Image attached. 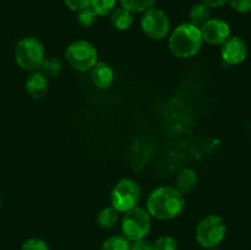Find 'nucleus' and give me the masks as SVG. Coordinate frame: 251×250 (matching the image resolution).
<instances>
[{
	"label": "nucleus",
	"instance_id": "nucleus-1",
	"mask_svg": "<svg viewBox=\"0 0 251 250\" xmlns=\"http://www.w3.org/2000/svg\"><path fill=\"white\" fill-rule=\"evenodd\" d=\"M185 199L174 186H158L150 193L146 210L150 216L159 221L174 220L183 213Z\"/></svg>",
	"mask_w": 251,
	"mask_h": 250
},
{
	"label": "nucleus",
	"instance_id": "nucleus-2",
	"mask_svg": "<svg viewBox=\"0 0 251 250\" xmlns=\"http://www.w3.org/2000/svg\"><path fill=\"white\" fill-rule=\"evenodd\" d=\"M203 39L199 27L190 22H184L176 26L168 39L169 50L179 59L195 56L202 48Z\"/></svg>",
	"mask_w": 251,
	"mask_h": 250
},
{
	"label": "nucleus",
	"instance_id": "nucleus-3",
	"mask_svg": "<svg viewBox=\"0 0 251 250\" xmlns=\"http://www.w3.org/2000/svg\"><path fill=\"white\" fill-rule=\"evenodd\" d=\"M14 56L22 70L37 71L46 59L44 46L36 37H24L15 46Z\"/></svg>",
	"mask_w": 251,
	"mask_h": 250
},
{
	"label": "nucleus",
	"instance_id": "nucleus-4",
	"mask_svg": "<svg viewBox=\"0 0 251 250\" xmlns=\"http://www.w3.org/2000/svg\"><path fill=\"white\" fill-rule=\"evenodd\" d=\"M227 234L226 221L218 215H207L198 223L195 237L203 249L218 248Z\"/></svg>",
	"mask_w": 251,
	"mask_h": 250
},
{
	"label": "nucleus",
	"instance_id": "nucleus-5",
	"mask_svg": "<svg viewBox=\"0 0 251 250\" xmlns=\"http://www.w3.org/2000/svg\"><path fill=\"white\" fill-rule=\"evenodd\" d=\"M151 216L145 208L136 207L124 213L122 220V233L130 242L145 239L151 232Z\"/></svg>",
	"mask_w": 251,
	"mask_h": 250
},
{
	"label": "nucleus",
	"instance_id": "nucleus-6",
	"mask_svg": "<svg viewBox=\"0 0 251 250\" xmlns=\"http://www.w3.org/2000/svg\"><path fill=\"white\" fill-rule=\"evenodd\" d=\"M140 199H141L140 185L129 178L118 181L110 194V203L119 213H125L136 207Z\"/></svg>",
	"mask_w": 251,
	"mask_h": 250
},
{
	"label": "nucleus",
	"instance_id": "nucleus-7",
	"mask_svg": "<svg viewBox=\"0 0 251 250\" xmlns=\"http://www.w3.org/2000/svg\"><path fill=\"white\" fill-rule=\"evenodd\" d=\"M65 56L70 66L75 70L88 71L98 63V51L87 41H75L68 46Z\"/></svg>",
	"mask_w": 251,
	"mask_h": 250
},
{
	"label": "nucleus",
	"instance_id": "nucleus-8",
	"mask_svg": "<svg viewBox=\"0 0 251 250\" xmlns=\"http://www.w3.org/2000/svg\"><path fill=\"white\" fill-rule=\"evenodd\" d=\"M142 32L149 38L154 41H161L168 36L171 31V21L163 10L158 7H151L144 12L140 22Z\"/></svg>",
	"mask_w": 251,
	"mask_h": 250
},
{
	"label": "nucleus",
	"instance_id": "nucleus-9",
	"mask_svg": "<svg viewBox=\"0 0 251 250\" xmlns=\"http://www.w3.org/2000/svg\"><path fill=\"white\" fill-rule=\"evenodd\" d=\"M221 56L227 65H239L248 56L247 43L240 37L230 36L221 44Z\"/></svg>",
	"mask_w": 251,
	"mask_h": 250
},
{
	"label": "nucleus",
	"instance_id": "nucleus-10",
	"mask_svg": "<svg viewBox=\"0 0 251 250\" xmlns=\"http://www.w3.org/2000/svg\"><path fill=\"white\" fill-rule=\"evenodd\" d=\"M203 42L221 46L230 37V26L222 19H210L200 28Z\"/></svg>",
	"mask_w": 251,
	"mask_h": 250
},
{
	"label": "nucleus",
	"instance_id": "nucleus-11",
	"mask_svg": "<svg viewBox=\"0 0 251 250\" xmlns=\"http://www.w3.org/2000/svg\"><path fill=\"white\" fill-rule=\"evenodd\" d=\"M27 93L34 100H41L48 92L49 78H47L39 70L32 71L25 82Z\"/></svg>",
	"mask_w": 251,
	"mask_h": 250
},
{
	"label": "nucleus",
	"instance_id": "nucleus-12",
	"mask_svg": "<svg viewBox=\"0 0 251 250\" xmlns=\"http://www.w3.org/2000/svg\"><path fill=\"white\" fill-rule=\"evenodd\" d=\"M91 80L92 83L100 90H107L113 85L114 81V71L109 64L104 61H98L91 69Z\"/></svg>",
	"mask_w": 251,
	"mask_h": 250
},
{
	"label": "nucleus",
	"instance_id": "nucleus-13",
	"mask_svg": "<svg viewBox=\"0 0 251 250\" xmlns=\"http://www.w3.org/2000/svg\"><path fill=\"white\" fill-rule=\"evenodd\" d=\"M199 178L194 169L184 168L178 173L176 178V186L174 188L183 195L190 194L198 188Z\"/></svg>",
	"mask_w": 251,
	"mask_h": 250
},
{
	"label": "nucleus",
	"instance_id": "nucleus-14",
	"mask_svg": "<svg viewBox=\"0 0 251 250\" xmlns=\"http://www.w3.org/2000/svg\"><path fill=\"white\" fill-rule=\"evenodd\" d=\"M110 24L118 31H126L134 24V14L124 7H115L110 14Z\"/></svg>",
	"mask_w": 251,
	"mask_h": 250
},
{
	"label": "nucleus",
	"instance_id": "nucleus-15",
	"mask_svg": "<svg viewBox=\"0 0 251 250\" xmlns=\"http://www.w3.org/2000/svg\"><path fill=\"white\" fill-rule=\"evenodd\" d=\"M211 17V7H208L207 5H205L203 2H198V4L193 5L189 11V22L194 26L201 27L208 21Z\"/></svg>",
	"mask_w": 251,
	"mask_h": 250
},
{
	"label": "nucleus",
	"instance_id": "nucleus-16",
	"mask_svg": "<svg viewBox=\"0 0 251 250\" xmlns=\"http://www.w3.org/2000/svg\"><path fill=\"white\" fill-rule=\"evenodd\" d=\"M119 220V212L113 206L102 208L97 216V223L102 229H112Z\"/></svg>",
	"mask_w": 251,
	"mask_h": 250
},
{
	"label": "nucleus",
	"instance_id": "nucleus-17",
	"mask_svg": "<svg viewBox=\"0 0 251 250\" xmlns=\"http://www.w3.org/2000/svg\"><path fill=\"white\" fill-rule=\"evenodd\" d=\"M39 71L46 76L47 78L58 77L63 71V64L56 58H46L42 63Z\"/></svg>",
	"mask_w": 251,
	"mask_h": 250
},
{
	"label": "nucleus",
	"instance_id": "nucleus-18",
	"mask_svg": "<svg viewBox=\"0 0 251 250\" xmlns=\"http://www.w3.org/2000/svg\"><path fill=\"white\" fill-rule=\"evenodd\" d=\"M131 242L124 235H112L103 242L100 250H130Z\"/></svg>",
	"mask_w": 251,
	"mask_h": 250
},
{
	"label": "nucleus",
	"instance_id": "nucleus-19",
	"mask_svg": "<svg viewBox=\"0 0 251 250\" xmlns=\"http://www.w3.org/2000/svg\"><path fill=\"white\" fill-rule=\"evenodd\" d=\"M120 5L124 9L129 10L132 14H139L147 11L149 9L153 7L156 0H119Z\"/></svg>",
	"mask_w": 251,
	"mask_h": 250
},
{
	"label": "nucleus",
	"instance_id": "nucleus-20",
	"mask_svg": "<svg viewBox=\"0 0 251 250\" xmlns=\"http://www.w3.org/2000/svg\"><path fill=\"white\" fill-rule=\"evenodd\" d=\"M117 6V0H91V7L98 16H108Z\"/></svg>",
	"mask_w": 251,
	"mask_h": 250
},
{
	"label": "nucleus",
	"instance_id": "nucleus-21",
	"mask_svg": "<svg viewBox=\"0 0 251 250\" xmlns=\"http://www.w3.org/2000/svg\"><path fill=\"white\" fill-rule=\"evenodd\" d=\"M98 19V15L91 6L77 11V22L82 27H91Z\"/></svg>",
	"mask_w": 251,
	"mask_h": 250
},
{
	"label": "nucleus",
	"instance_id": "nucleus-22",
	"mask_svg": "<svg viewBox=\"0 0 251 250\" xmlns=\"http://www.w3.org/2000/svg\"><path fill=\"white\" fill-rule=\"evenodd\" d=\"M153 250H179V245L172 235H161L153 243Z\"/></svg>",
	"mask_w": 251,
	"mask_h": 250
},
{
	"label": "nucleus",
	"instance_id": "nucleus-23",
	"mask_svg": "<svg viewBox=\"0 0 251 250\" xmlns=\"http://www.w3.org/2000/svg\"><path fill=\"white\" fill-rule=\"evenodd\" d=\"M21 250H50L48 243L41 238H28L22 244Z\"/></svg>",
	"mask_w": 251,
	"mask_h": 250
},
{
	"label": "nucleus",
	"instance_id": "nucleus-24",
	"mask_svg": "<svg viewBox=\"0 0 251 250\" xmlns=\"http://www.w3.org/2000/svg\"><path fill=\"white\" fill-rule=\"evenodd\" d=\"M228 2L238 14H248L251 11V0H229Z\"/></svg>",
	"mask_w": 251,
	"mask_h": 250
},
{
	"label": "nucleus",
	"instance_id": "nucleus-25",
	"mask_svg": "<svg viewBox=\"0 0 251 250\" xmlns=\"http://www.w3.org/2000/svg\"><path fill=\"white\" fill-rule=\"evenodd\" d=\"M66 7L71 11H80V10L85 9V7L91 6V0H64Z\"/></svg>",
	"mask_w": 251,
	"mask_h": 250
},
{
	"label": "nucleus",
	"instance_id": "nucleus-26",
	"mask_svg": "<svg viewBox=\"0 0 251 250\" xmlns=\"http://www.w3.org/2000/svg\"><path fill=\"white\" fill-rule=\"evenodd\" d=\"M130 250H153V243L147 240L146 238L145 239L135 240V242H131Z\"/></svg>",
	"mask_w": 251,
	"mask_h": 250
},
{
	"label": "nucleus",
	"instance_id": "nucleus-27",
	"mask_svg": "<svg viewBox=\"0 0 251 250\" xmlns=\"http://www.w3.org/2000/svg\"><path fill=\"white\" fill-rule=\"evenodd\" d=\"M201 2H203L205 5H207L208 7H211V9H215V7H221L223 6V5L227 4L229 0H200Z\"/></svg>",
	"mask_w": 251,
	"mask_h": 250
},
{
	"label": "nucleus",
	"instance_id": "nucleus-28",
	"mask_svg": "<svg viewBox=\"0 0 251 250\" xmlns=\"http://www.w3.org/2000/svg\"><path fill=\"white\" fill-rule=\"evenodd\" d=\"M0 206H1V196H0Z\"/></svg>",
	"mask_w": 251,
	"mask_h": 250
}]
</instances>
